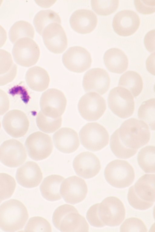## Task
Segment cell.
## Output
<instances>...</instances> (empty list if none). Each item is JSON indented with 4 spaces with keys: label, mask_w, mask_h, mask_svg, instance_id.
I'll use <instances>...</instances> for the list:
<instances>
[{
    "label": "cell",
    "mask_w": 155,
    "mask_h": 232,
    "mask_svg": "<svg viewBox=\"0 0 155 232\" xmlns=\"http://www.w3.org/2000/svg\"><path fill=\"white\" fill-rule=\"evenodd\" d=\"M7 39L6 32L3 27L0 25V48L5 44Z\"/></svg>",
    "instance_id": "obj_45"
},
{
    "label": "cell",
    "mask_w": 155,
    "mask_h": 232,
    "mask_svg": "<svg viewBox=\"0 0 155 232\" xmlns=\"http://www.w3.org/2000/svg\"><path fill=\"white\" fill-rule=\"evenodd\" d=\"M54 225L61 232H88L84 218L74 206L65 204L56 209L52 216Z\"/></svg>",
    "instance_id": "obj_4"
},
{
    "label": "cell",
    "mask_w": 155,
    "mask_h": 232,
    "mask_svg": "<svg viewBox=\"0 0 155 232\" xmlns=\"http://www.w3.org/2000/svg\"><path fill=\"white\" fill-rule=\"evenodd\" d=\"M1 125L0 122V128H1Z\"/></svg>",
    "instance_id": "obj_47"
},
{
    "label": "cell",
    "mask_w": 155,
    "mask_h": 232,
    "mask_svg": "<svg viewBox=\"0 0 155 232\" xmlns=\"http://www.w3.org/2000/svg\"><path fill=\"white\" fill-rule=\"evenodd\" d=\"M98 204H94L89 208L86 213V218L91 226L95 227H102L105 225L101 221L98 214Z\"/></svg>",
    "instance_id": "obj_39"
},
{
    "label": "cell",
    "mask_w": 155,
    "mask_h": 232,
    "mask_svg": "<svg viewBox=\"0 0 155 232\" xmlns=\"http://www.w3.org/2000/svg\"><path fill=\"white\" fill-rule=\"evenodd\" d=\"M34 34V30L32 25L22 20L16 22L11 27L8 33L9 39L13 44L22 38L28 37L33 39Z\"/></svg>",
    "instance_id": "obj_29"
},
{
    "label": "cell",
    "mask_w": 155,
    "mask_h": 232,
    "mask_svg": "<svg viewBox=\"0 0 155 232\" xmlns=\"http://www.w3.org/2000/svg\"><path fill=\"white\" fill-rule=\"evenodd\" d=\"M15 178L18 183L22 186L31 188L38 185L43 176L37 164L32 161H28L17 169Z\"/></svg>",
    "instance_id": "obj_22"
},
{
    "label": "cell",
    "mask_w": 155,
    "mask_h": 232,
    "mask_svg": "<svg viewBox=\"0 0 155 232\" xmlns=\"http://www.w3.org/2000/svg\"><path fill=\"white\" fill-rule=\"evenodd\" d=\"M97 21V16L93 11L84 9L75 11L69 19L71 28L75 31L81 34L92 32L95 28Z\"/></svg>",
    "instance_id": "obj_21"
},
{
    "label": "cell",
    "mask_w": 155,
    "mask_h": 232,
    "mask_svg": "<svg viewBox=\"0 0 155 232\" xmlns=\"http://www.w3.org/2000/svg\"><path fill=\"white\" fill-rule=\"evenodd\" d=\"M2 1H0V5H1V4L2 3Z\"/></svg>",
    "instance_id": "obj_46"
},
{
    "label": "cell",
    "mask_w": 155,
    "mask_h": 232,
    "mask_svg": "<svg viewBox=\"0 0 155 232\" xmlns=\"http://www.w3.org/2000/svg\"><path fill=\"white\" fill-rule=\"evenodd\" d=\"M25 79L29 87L38 92H42L47 89L50 82L49 76L47 71L42 68L37 66L28 69Z\"/></svg>",
    "instance_id": "obj_26"
},
{
    "label": "cell",
    "mask_w": 155,
    "mask_h": 232,
    "mask_svg": "<svg viewBox=\"0 0 155 232\" xmlns=\"http://www.w3.org/2000/svg\"><path fill=\"white\" fill-rule=\"evenodd\" d=\"M28 218L26 207L17 199H9L0 205V228L4 231L14 232L22 229Z\"/></svg>",
    "instance_id": "obj_2"
},
{
    "label": "cell",
    "mask_w": 155,
    "mask_h": 232,
    "mask_svg": "<svg viewBox=\"0 0 155 232\" xmlns=\"http://www.w3.org/2000/svg\"><path fill=\"white\" fill-rule=\"evenodd\" d=\"M16 65L13 62L11 54L0 49V75L8 72Z\"/></svg>",
    "instance_id": "obj_38"
},
{
    "label": "cell",
    "mask_w": 155,
    "mask_h": 232,
    "mask_svg": "<svg viewBox=\"0 0 155 232\" xmlns=\"http://www.w3.org/2000/svg\"><path fill=\"white\" fill-rule=\"evenodd\" d=\"M109 108L119 117L125 119L132 116L134 110V98L125 88L117 87L109 92L107 98Z\"/></svg>",
    "instance_id": "obj_7"
},
{
    "label": "cell",
    "mask_w": 155,
    "mask_h": 232,
    "mask_svg": "<svg viewBox=\"0 0 155 232\" xmlns=\"http://www.w3.org/2000/svg\"><path fill=\"white\" fill-rule=\"evenodd\" d=\"M155 53L151 54L147 59L146 61L147 69L150 73L154 75V57Z\"/></svg>",
    "instance_id": "obj_44"
},
{
    "label": "cell",
    "mask_w": 155,
    "mask_h": 232,
    "mask_svg": "<svg viewBox=\"0 0 155 232\" xmlns=\"http://www.w3.org/2000/svg\"><path fill=\"white\" fill-rule=\"evenodd\" d=\"M155 174L142 176L129 188L127 198L129 204L140 210L151 207L155 201Z\"/></svg>",
    "instance_id": "obj_1"
},
{
    "label": "cell",
    "mask_w": 155,
    "mask_h": 232,
    "mask_svg": "<svg viewBox=\"0 0 155 232\" xmlns=\"http://www.w3.org/2000/svg\"><path fill=\"white\" fill-rule=\"evenodd\" d=\"M62 61L68 70L81 73L91 66L92 59L90 53L85 48L75 46L68 48L63 53Z\"/></svg>",
    "instance_id": "obj_13"
},
{
    "label": "cell",
    "mask_w": 155,
    "mask_h": 232,
    "mask_svg": "<svg viewBox=\"0 0 155 232\" xmlns=\"http://www.w3.org/2000/svg\"><path fill=\"white\" fill-rule=\"evenodd\" d=\"M66 104L67 100L63 93L54 88L44 92L40 99L41 111L45 115L53 118L61 116L64 111Z\"/></svg>",
    "instance_id": "obj_12"
},
{
    "label": "cell",
    "mask_w": 155,
    "mask_h": 232,
    "mask_svg": "<svg viewBox=\"0 0 155 232\" xmlns=\"http://www.w3.org/2000/svg\"><path fill=\"white\" fill-rule=\"evenodd\" d=\"M17 71L16 65L8 72L0 75V86L5 85L13 81L16 76Z\"/></svg>",
    "instance_id": "obj_43"
},
{
    "label": "cell",
    "mask_w": 155,
    "mask_h": 232,
    "mask_svg": "<svg viewBox=\"0 0 155 232\" xmlns=\"http://www.w3.org/2000/svg\"><path fill=\"white\" fill-rule=\"evenodd\" d=\"M155 98L143 102L138 111V117L147 123L150 129L155 130Z\"/></svg>",
    "instance_id": "obj_32"
},
{
    "label": "cell",
    "mask_w": 155,
    "mask_h": 232,
    "mask_svg": "<svg viewBox=\"0 0 155 232\" xmlns=\"http://www.w3.org/2000/svg\"><path fill=\"white\" fill-rule=\"evenodd\" d=\"M79 136L82 145L86 149L99 151L108 143L109 135L105 128L97 122L89 123L81 129Z\"/></svg>",
    "instance_id": "obj_6"
},
{
    "label": "cell",
    "mask_w": 155,
    "mask_h": 232,
    "mask_svg": "<svg viewBox=\"0 0 155 232\" xmlns=\"http://www.w3.org/2000/svg\"><path fill=\"white\" fill-rule=\"evenodd\" d=\"M103 59L107 69L112 72L122 73L128 67V61L126 55L117 48H111L106 51Z\"/></svg>",
    "instance_id": "obj_24"
},
{
    "label": "cell",
    "mask_w": 155,
    "mask_h": 232,
    "mask_svg": "<svg viewBox=\"0 0 155 232\" xmlns=\"http://www.w3.org/2000/svg\"><path fill=\"white\" fill-rule=\"evenodd\" d=\"M16 186L15 179L9 175L0 173V201L10 198L12 195Z\"/></svg>",
    "instance_id": "obj_35"
},
{
    "label": "cell",
    "mask_w": 155,
    "mask_h": 232,
    "mask_svg": "<svg viewBox=\"0 0 155 232\" xmlns=\"http://www.w3.org/2000/svg\"><path fill=\"white\" fill-rule=\"evenodd\" d=\"M155 146H148L142 148L137 156L138 164L146 173H155Z\"/></svg>",
    "instance_id": "obj_30"
},
{
    "label": "cell",
    "mask_w": 155,
    "mask_h": 232,
    "mask_svg": "<svg viewBox=\"0 0 155 232\" xmlns=\"http://www.w3.org/2000/svg\"><path fill=\"white\" fill-rule=\"evenodd\" d=\"M119 2L118 0H91V5L93 10L97 14L107 16L117 10Z\"/></svg>",
    "instance_id": "obj_34"
},
{
    "label": "cell",
    "mask_w": 155,
    "mask_h": 232,
    "mask_svg": "<svg viewBox=\"0 0 155 232\" xmlns=\"http://www.w3.org/2000/svg\"><path fill=\"white\" fill-rule=\"evenodd\" d=\"M118 85L128 90L134 97L137 96L142 91L143 83L140 75L133 71H128L120 76Z\"/></svg>",
    "instance_id": "obj_27"
},
{
    "label": "cell",
    "mask_w": 155,
    "mask_h": 232,
    "mask_svg": "<svg viewBox=\"0 0 155 232\" xmlns=\"http://www.w3.org/2000/svg\"><path fill=\"white\" fill-rule=\"evenodd\" d=\"M25 145L28 156L35 161L47 158L51 153L53 149L51 137L39 131L29 135L27 138Z\"/></svg>",
    "instance_id": "obj_11"
},
{
    "label": "cell",
    "mask_w": 155,
    "mask_h": 232,
    "mask_svg": "<svg viewBox=\"0 0 155 232\" xmlns=\"http://www.w3.org/2000/svg\"><path fill=\"white\" fill-rule=\"evenodd\" d=\"M12 53L15 61L18 65L29 67L37 63L40 51L38 45L33 40L24 37L19 39L15 43Z\"/></svg>",
    "instance_id": "obj_9"
},
{
    "label": "cell",
    "mask_w": 155,
    "mask_h": 232,
    "mask_svg": "<svg viewBox=\"0 0 155 232\" xmlns=\"http://www.w3.org/2000/svg\"><path fill=\"white\" fill-rule=\"evenodd\" d=\"M26 158L24 146L16 140H6L0 146V161L7 167H18L25 162Z\"/></svg>",
    "instance_id": "obj_14"
},
{
    "label": "cell",
    "mask_w": 155,
    "mask_h": 232,
    "mask_svg": "<svg viewBox=\"0 0 155 232\" xmlns=\"http://www.w3.org/2000/svg\"><path fill=\"white\" fill-rule=\"evenodd\" d=\"M78 109L81 116L86 120L96 121L103 115L106 110V101L97 93H88L80 99Z\"/></svg>",
    "instance_id": "obj_10"
},
{
    "label": "cell",
    "mask_w": 155,
    "mask_h": 232,
    "mask_svg": "<svg viewBox=\"0 0 155 232\" xmlns=\"http://www.w3.org/2000/svg\"><path fill=\"white\" fill-rule=\"evenodd\" d=\"M9 101L6 93L0 89V116L4 114L9 109Z\"/></svg>",
    "instance_id": "obj_42"
},
{
    "label": "cell",
    "mask_w": 155,
    "mask_h": 232,
    "mask_svg": "<svg viewBox=\"0 0 155 232\" xmlns=\"http://www.w3.org/2000/svg\"><path fill=\"white\" fill-rule=\"evenodd\" d=\"M36 122L40 130L46 133H51L61 127L62 118L61 116L56 118L48 117L40 111L37 116Z\"/></svg>",
    "instance_id": "obj_33"
},
{
    "label": "cell",
    "mask_w": 155,
    "mask_h": 232,
    "mask_svg": "<svg viewBox=\"0 0 155 232\" xmlns=\"http://www.w3.org/2000/svg\"><path fill=\"white\" fill-rule=\"evenodd\" d=\"M104 176L107 182L115 188H122L128 187L134 182L135 173L133 167L127 161L116 160L106 167Z\"/></svg>",
    "instance_id": "obj_5"
},
{
    "label": "cell",
    "mask_w": 155,
    "mask_h": 232,
    "mask_svg": "<svg viewBox=\"0 0 155 232\" xmlns=\"http://www.w3.org/2000/svg\"><path fill=\"white\" fill-rule=\"evenodd\" d=\"M140 23L138 14L134 11L127 10L119 11L116 14L112 25L117 34L121 36L127 37L137 31Z\"/></svg>",
    "instance_id": "obj_19"
},
{
    "label": "cell",
    "mask_w": 155,
    "mask_h": 232,
    "mask_svg": "<svg viewBox=\"0 0 155 232\" xmlns=\"http://www.w3.org/2000/svg\"><path fill=\"white\" fill-rule=\"evenodd\" d=\"M97 213L100 219L105 225L112 227L119 225L125 216L123 203L114 196L108 197L99 203Z\"/></svg>",
    "instance_id": "obj_8"
},
{
    "label": "cell",
    "mask_w": 155,
    "mask_h": 232,
    "mask_svg": "<svg viewBox=\"0 0 155 232\" xmlns=\"http://www.w3.org/2000/svg\"><path fill=\"white\" fill-rule=\"evenodd\" d=\"M64 178L57 175H51L45 177L40 186L42 197L49 201H54L61 199L60 189Z\"/></svg>",
    "instance_id": "obj_25"
},
{
    "label": "cell",
    "mask_w": 155,
    "mask_h": 232,
    "mask_svg": "<svg viewBox=\"0 0 155 232\" xmlns=\"http://www.w3.org/2000/svg\"><path fill=\"white\" fill-rule=\"evenodd\" d=\"M73 166L76 174L85 179L96 176L101 168L97 157L88 151L81 153L76 156L73 161Z\"/></svg>",
    "instance_id": "obj_20"
},
{
    "label": "cell",
    "mask_w": 155,
    "mask_h": 232,
    "mask_svg": "<svg viewBox=\"0 0 155 232\" xmlns=\"http://www.w3.org/2000/svg\"><path fill=\"white\" fill-rule=\"evenodd\" d=\"M110 145L112 152L118 158H129L134 156L137 151V150L129 148L122 143L119 137L118 129L111 136Z\"/></svg>",
    "instance_id": "obj_31"
},
{
    "label": "cell",
    "mask_w": 155,
    "mask_h": 232,
    "mask_svg": "<svg viewBox=\"0 0 155 232\" xmlns=\"http://www.w3.org/2000/svg\"><path fill=\"white\" fill-rule=\"evenodd\" d=\"M120 232L147 231V227L140 219L131 217L126 219L120 227Z\"/></svg>",
    "instance_id": "obj_37"
},
{
    "label": "cell",
    "mask_w": 155,
    "mask_h": 232,
    "mask_svg": "<svg viewBox=\"0 0 155 232\" xmlns=\"http://www.w3.org/2000/svg\"><path fill=\"white\" fill-rule=\"evenodd\" d=\"M144 44L147 50L150 53L155 51V30L148 32L145 35Z\"/></svg>",
    "instance_id": "obj_41"
},
{
    "label": "cell",
    "mask_w": 155,
    "mask_h": 232,
    "mask_svg": "<svg viewBox=\"0 0 155 232\" xmlns=\"http://www.w3.org/2000/svg\"><path fill=\"white\" fill-rule=\"evenodd\" d=\"M62 183L60 192L66 202L74 205L82 201L86 198L87 187L83 179L74 176L65 179Z\"/></svg>",
    "instance_id": "obj_15"
},
{
    "label": "cell",
    "mask_w": 155,
    "mask_h": 232,
    "mask_svg": "<svg viewBox=\"0 0 155 232\" xmlns=\"http://www.w3.org/2000/svg\"><path fill=\"white\" fill-rule=\"evenodd\" d=\"M53 140L56 149L64 153L74 152L80 145L77 132L68 127H62L58 130L54 134Z\"/></svg>",
    "instance_id": "obj_23"
},
{
    "label": "cell",
    "mask_w": 155,
    "mask_h": 232,
    "mask_svg": "<svg viewBox=\"0 0 155 232\" xmlns=\"http://www.w3.org/2000/svg\"><path fill=\"white\" fill-rule=\"evenodd\" d=\"M137 11L144 14H149L155 12V0H134Z\"/></svg>",
    "instance_id": "obj_40"
},
{
    "label": "cell",
    "mask_w": 155,
    "mask_h": 232,
    "mask_svg": "<svg viewBox=\"0 0 155 232\" xmlns=\"http://www.w3.org/2000/svg\"><path fill=\"white\" fill-rule=\"evenodd\" d=\"M33 24L36 31L42 35L45 28L51 23L61 24V20L59 15L55 11L51 9L42 10L37 13L33 19Z\"/></svg>",
    "instance_id": "obj_28"
},
{
    "label": "cell",
    "mask_w": 155,
    "mask_h": 232,
    "mask_svg": "<svg viewBox=\"0 0 155 232\" xmlns=\"http://www.w3.org/2000/svg\"><path fill=\"white\" fill-rule=\"evenodd\" d=\"M25 231L51 232V226L48 221L43 217L35 216L30 218L25 226Z\"/></svg>",
    "instance_id": "obj_36"
},
{
    "label": "cell",
    "mask_w": 155,
    "mask_h": 232,
    "mask_svg": "<svg viewBox=\"0 0 155 232\" xmlns=\"http://www.w3.org/2000/svg\"><path fill=\"white\" fill-rule=\"evenodd\" d=\"M42 35L45 45L52 53H61L67 47L66 33L59 24L53 23L48 25L44 29Z\"/></svg>",
    "instance_id": "obj_16"
},
{
    "label": "cell",
    "mask_w": 155,
    "mask_h": 232,
    "mask_svg": "<svg viewBox=\"0 0 155 232\" xmlns=\"http://www.w3.org/2000/svg\"><path fill=\"white\" fill-rule=\"evenodd\" d=\"M2 202V201H0V204L1 203V202Z\"/></svg>",
    "instance_id": "obj_48"
},
{
    "label": "cell",
    "mask_w": 155,
    "mask_h": 232,
    "mask_svg": "<svg viewBox=\"0 0 155 232\" xmlns=\"http://www.w3.org/2000/svg\"><path fill=\"white\" fill-rule=\"evenodd\" d=\"M110 82L109 74L105 69L94 68L84 74L82 85L86 92H95L103 95L108 91Z\"/></svg>",
    "instance_id": "obj_17"
},
{
    "label": "cell",
    "mask_w": 155,
    "mask_h": 232,
    "mask_svg": "<svg viewBox=\"0 0 155 232\" xmlns=\"http://www.w3.org/2000/svg\"><path fill=\"white\" fill-rule=\"evenodd\" d=\"M120 140L126 147L137 150L149 142L150 134L148 125L134 118L125 121L118 129Z\"/></svg>",
    "instance_id": "obj_3"
},
{
    "label": "cell",
    "mask_w": 155,
    "mask_h": 232,
    "mask_svg": "<svg viewBox=\"0 0 155 232\" xmlns=\"http://www.w3.org/2000/svg\"><path fill=\"white\" fill-rule=\"evenodd\" d=\"M2 123L6 132L15 138L24 136L27 132L29 125L25 114L17 109L12 110L7 112L4 116Z\"/></svg>",
    "instance_id": "obj_18"
}]
</instances>
